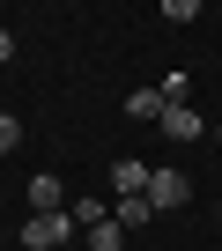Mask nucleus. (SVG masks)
Wrapping results in <instances>:
<instances>
[{
  "mask_svg": "<svg viewBox=\"0 0 222 251\" xmlns=\"http://www.w3.org/2000/svg\"><path fill=\"white\" fill-rule=\"evenodd\" d=\"M67 236H74L67 207H59V214H30V222H23V251H59Z\"/></svg>",
  "mask_w": 222,
  "mask_h": 251,
  "instance_id": "obj_1",
  "label": "nucleus"
},
{
  "mask_svg": "<svg viewBox=\"0 0 222 251\" xmlns=\"http://www.w3.org/2000/svg\"><path fill=\"white\" fill-rule=\"evenodd\" d=\"M185 200H193V177H185V170H148V207L170 214V207H185Z\"/></svg>",
  "mask_w": 222,
  "mask_h": 251,
  "instance_id": "obj_2",
  "label": "nucleus"
},
{
  "mask_svg": "<svg viewBox=\"0 0 222 251\" xmlns=\"http://www.w3.org/2000/svg\"><path fill=\"white\" fill-rule=\"evenodd\" d=\"M111 200H148V163H134V155L111 163Z\"/></svg>",
  "mask_w": 222,
  "mask_h": 251,
  "instance_id": "obj_3",
  "label": "nucleus"
},
{
  "mask_svg": "<svg viewBox=\"0 0 222 251\" xmlns=\"http://www.w3.org/2000/svg\"><path fill=\"white\" fill-rule=\"evenodd\" d=\"M163 133H170V141H200V133H207V118H200L193 103H163Z\"/></svg>",
  "mask_w": 222,
  "mask_h": 251,
  "instance_id": "obj_4",
  "label": "nucleus"
},
{
  "mask_svg": "<svg viewBox=\"0 0 222 251\" xmlns=\"http://www.w3.org/2000/svg\"><path fill=\"white\" fill-rule=\"evenodd\" d=\"M59 207H67V185H59L52 170H37V177H30V214H59Z\"/></svg>",
  "mask_w": 222,
  "mask_h": 251,
  "instance_id": "obj_5",
  "label": "nucleus"
},
{
  "mask_svg": "<svg viewBox=\"0 0 222 251\" xmlns=\"http://www.w3.org/2000/svg\"><path fill=\"white\" fill-rule=\"evenodd\" d=\"M111 222L134 236V229H148V222H156V207H148V200H111Z\"/></svg>",
  "mask_w": 222,
  "mask_h": 251,
  "instance_id": "obj_6",
  "label": "nucleus"
},
{
  "mask_svg": "<svg viewBox=\"0 0 222 251\" xmlns=\"http://www.w3.org/2000/svg\"><path fill=\"white\" fill-rule=\"evenodd\" d=\"M67 222H74V229H96V222H111V200H74Z\"/></svg>",
  "mask_w": 222,
  "mask_h": 251,
  "instance_id": "obj_7",
  "label": "nucleus"
},
{
  "mask_svg": "<svg viewBox=\"0 0 222 251\" xmlns=\"http://www.w3.org/2000/svg\"><path fill=\"white\" fill-rule=\"evenodd\" d=\"M126 118H163V89H134L126 96Z\"/></svg>",
  "mask_w": 222,
  "mask_h": 251,
  "instance_id": "obj_8",
  "label": "nucleus"
},
{
  "mask_svg": "<svg viewBox=\"0 0 222 251\" xmlns=\"http://www.w3.org/2000/svg\"><path fill=\"white\" fill-rule=\"evenodd\" d=\"M15 148H23V118H15V111H0V155H15Z\"/></svg>",
  "mask_w": 222,
  "mask_h": 251,
  "instance_id": "obj_9",
  "label": "nucleus"
},
{
  "mask_svg": "<svg viewBox=\"0 0 222 251\" xmlns=\"http://www.w3.org/2000/svg\"><path fill=\"white\" fill-rule=\"evenodd\" d=\"M0 59H15V30L8 23H0Z\"/></svg>",
  "mask_w": 222,
  "mask_h": 251,
  "instance_id": "obj_10",
  "label": "nucleus"
},
{
  "mask_svg": "<svg viewBox=\"0 0 222 251\" xmlns=\"http://www.w3.org/2000/svg\"><path fill=\"white\" fill-rule=\"evenodd\" d=\"M15 251H23V244H15Z\"/></svg>",
  "mask_w": 222,
  "mask_h": 251,
  "instance_id": "obj_11",
  "label": "nucleus"
}]
</instances>
